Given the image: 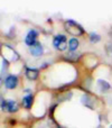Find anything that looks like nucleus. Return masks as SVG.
Here are the masks:
<instances>
[{"instance_id": "f257e3e1", "label": "nucleus", "mask_w": 112, "mask_h": 128, "mask_svg": "<svg viewBox=\"0 0 112 128\" xmlns=\"http://www.w3.org/2000/svg\"><path fill=\"white\" fill-rule=\"evenodd\" d=\"M65 29L68 34L71 35H76V36H80V35H83L84 34V29L79 22H74L72 19H68L65 22Z\"/></svg>"}, {"instance_id": "f03ea898", "label": "nucleus", "mask_w": 112, "mask_h": 128, "mask_svg": "<svg viewBox=\"0 0 112 128\" xmlns=\"http://www.w3.org/2000/svg\"><path fill=\"white\" fill-rule=\"evenodd\" d=\"M53 45L55 46V48L59 50V51H65L66 45H67V40H66V36L65 35H57L54 37L53 40Z\"/></svg>"}, {"instance_id": "7ed1b4c3", "label": "nucleus", "mask_w": 112, "mask_h": 128, "mask_svg": "<svg viewBox=\"0 0 112 128\" xmlns=\"http://www.w3.org/2000/svg\"><path fill=\"white\" fill-rule=\"evenodd\" d=\"M37 36H38V32L35 30V29H30V30L28 32V34H27L26 38H25V43H26V45H28L29 47H31L33 45H35L36 43H37V40H36Z\"/></svg>"}, {"instance_id": "20e7f679", "label": "nucleus", "mask_w": 112, "mask_h": 128, "mask_svg": "<svg viewBox=\"0 0 112 128\" xmlns=\"http://www.w3.org/2000/svg\"><path fill=\"white\" fill-rule=\"evenodd\" d=\"M2 106L1 108L6 111H9V112H16L18 110V106L13 100H2Z\"/></svg>"}, {"instance_id": "39448f33", "label": "nucleus", "mask_w": 112, "mask_h": 128, "mask_svg": "<svg viewBox=\"0 0 112 128\" xmlns=\"http://www.w3.org/2000/svg\"><path fill=\"white\" fill-rule=\"evenodd\" d=\"M18 84V78L16 75H9L4 80V86L8 89H15Z\"/></svg>"}, {"instance_id": "423d86ee", "label": "nucleus", "mask_w": 112, "mask_h": 128, "mask_svg": "<svg viewBox=\"0 0 112 128\" xmlns=\"http://www.w3.org/2000/svg\"><path fill=\"white\" fill-rule=\"evenodd\" d=\"M29 51H30V54L33 56H40L43 54V46L39 42H37L35 45H33L29 48Z\"/></svg>"}, {"instance_id": "0eeeda50", "label": "nucleus", "mask_w": 112, "mask_h": 128, "mask_svg": "<svg viewBox=\"0 0 112 128\" xmlns=\"http://www.w3.org/2000/svg\"><path fill=\"white\" fill-rule=\"evenodd\" d=\"M98 88L100 89L101 92H107V91H109L111 89V86L106 81V80L100 79V80H98Z\"/></svg>"}, {"instance_id": "6e6552de", "label": "nucleus", "mask_w": 112, "mask_h": 128, "mask_svg": "<svg viewBox=\"0 0 112 128\" xmlns=\"http://www.w3.org/2000/svg\"><path fill=\"white\" fill-rule=\"evenodd\" d=\"M38 74H39V72H38L37 68H26V76L28 78L29 80L37 79Z\"/></svg>"}, {"instance_id": "1a4fd4ad", "label": "nucleus", "mask_w": 112, "mask_h": 128, "mask_svg": "<svg viewBox=\"0 0 112 128\" xmlns=\"http://www.w3.org/2000/svg\"><path fill=\"white\" fill-rule=\"evenodd\" d=\"M33 99H34L33 94L25 96V97L22 98V106H24L26 109L31 108V104H33Z\"/></svg>"}, {"instance_id": "9d476101", "label": "nucleus", "mask_w": 112, "mask_h": 128, "mask_svg": "<svg viewBox=\"0 0 112 128\" xmlns=\"http://www.w3.org/2000/svg\"><path fill=\"white\" fill-rule=\"evenodd\" d=\"M68 47H70L71 51H75V50L79 47V40L76 38H71L68 40Z\"/></svg>"}, {"instance_id": "9b49d317", "label": "nucleus", "mask_w": 112, "mask_h": 128, "mask_svg": "<svg viewBox=\"0 0 112 128\" xmlns=\"http://www.w3.org/2000/svg\"><path fill=\"white\" fill-rule=\"evenodd\" d=\"M100 40H101V37H100V35H98L97 33H91L90 34V40H91V43H98Z\"/></svg>"}, {"instance_id": "f8f14e48", "label": "nucleus", "mask_w": 112, "mask_h": 128, "mask_svg": "<svg viewBox=\"0 0 112 128\" xmlns=\"http://www.w3.org/2000/svg\"><path fill=\"white\" fill-rule=\"evenodd\" d=\"M79 56L80 55H76V54H74L73 52H71L70 54H67V56H66V58H73V61H76L77 58H79Z\"/></svg>"}, {"instance_id": "ddd939ff", "label": "nucleus", "mask_w": 112, "mask_h": 128, "mask_svg": "<svg viewBox=\"0 0 112 128\" xmlns=\"http://www.w3.org/2000/svg\"><path fill=\"white\" fill-rule=\"evenodd\" d=\"M107 48H108V51H109V52H111L110 54L112 55V43H110V44H109L108 46H107Z\"/></svg>"}, {"instance_id": "4468645a", "label": "nucleus", "mask_w": 112, "mask_h": 128, "mask_svg": "<svg viewBox=\"0 0 112 128\" xmlns=\"http://www.w3.org/2000/svg\"><path fill=\"white\" fill-rule=\"evenodd\" d=\"M109 35H110V36H111V37H112V28H111V30H110V33H109Z\"/></svg>"}, {"instance_id": "2eb2a0df", "label": "nucleus", "mask_w": 112, "mask_h": 128, "mask_svg": "<svg viewBox=\"0 0 112 128\" xmlns=\"http://www.w3.org/2000/svg\"><path fill=\"white\" fill-rule=\"evenodd\" d=\"M110 128H112V125H111V126H110Z\"/></svg>"}, {"instance_id": "dca6fc26", "label": "nucleus", "mask_w": 112, "mask_h": 128, "mask_svg": "<svg viewBox=\"0 0 112 128\" xmlns=\"http://www.w3.org/2000/svg\"><path fill=\"white\" fill-rule=\"evenodd\" d=\"M57 128H62V127H57Z\"/></svg>"}]
</instances>
